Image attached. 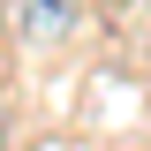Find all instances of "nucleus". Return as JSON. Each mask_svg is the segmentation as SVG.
Here are the masks:
<instances>
[{"instance_id":"nucleus-1","label":"nucleus","mask_w":151,"mask_h":151,"mask_svg":"<svg viewBox=\"0 0 151 151\" xmlns=\"http://www.w3.org/2000/svg\"><path fill=\"white\" fill-rule=\"evenodd\" d=\"M83 23V0H15V38L23 45H60Z\"/></svg>"},{"instance_id":"nucleus-2","label":"nucleus","mask_w":151,"mask_h":151,"mask_svg":"<svg viewBox=\"0 0 151 151\" xmlns=\"http://www.w3.org/2000/svg\"><path fill=\"white\" fill-rule=\"evenodd\" d=\"M106 8H121V0H106Z\"/></svg>"}]
</instances>
